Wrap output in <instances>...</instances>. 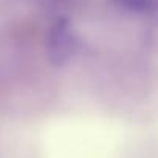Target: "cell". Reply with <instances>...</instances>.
Instances as JSON below:
<instances>
[{
    "instance_id": "obj_1",
    "label": "cell",
    "mask_w": 158,
    "mask_h": 158,
    "mask_svg": "<svg viewBox=\"0 0 158 158\" xmlns=\"http://www.w3.org/2000/svg\"><path fill=\"white\" fill-rule=\"evenodd\" d=\"M77 48H79V40L73 30V25L64 19L56 20L47 36L48 60L56 67L67 65L71 59H74Z\"/></svg>"
},
{
    "instance_id": "obj_2",
    "label": "cell",
    "mask_w": 158,
    "mask_h": 158,
    "mask_svg": "<svg viewBox=\"0 0 158 158\" xmlns=\"http://www.w3.org/2000/svg\"><path fill=\"white\" fill-rule=\"evenodd\" d=\"M115 2L130 13H150L156 6V0H115Z\"/></svg>"
}]
</instances>
